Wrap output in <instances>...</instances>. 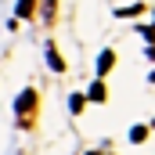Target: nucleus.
I'll return each mask as SVG.
<instances>
[{
    "label": "nucleus",
    "instance_id": "20e7f679",
    "mask_svg": "<svg viewBox=\"0 0 155 155\" xmlns=\"http://www.w3.org/2000/svg\"><path fill=\"white\" fill-rule=\"evenodd\" d=\"M36 11V0H18V18H33Z\"/></svg>",
    "mask_w": 155,
    "mask_h": 155
},
{
    "label": "nucleus",
    "instance_id": "f257e3e1",
    "mask_svg": "<svg viewBox=\"0 0 155 155\" xmlns=\"http://www.w3.org/2000/svg\"><path fill=\"white\" fill-rule=\"evenodd\" d=\"M15 108H18V123L29 126V123H33V112H36V90H22Z\"/></svg>",
    "mask_w": 155,
    "mask_h": 155
},
{
    "label": "nucleus",
    "instance_id": "1a4fd4ad",
    "mask_svg": "<svg viewBox=\"0 0 155 155\" xmlns=\"http://www.w3.org/2000/svg\"><path fill=\"white\" fill-rule=\"evenodd\" d=\"M87 155H108V152H87Z\"/></svg>",
    "mask_w": 155,
    "mask_h": 155
},
{
    "label": "nucleus",
    "instance_id": "423d86ee",
    "mask_svg": "<svg viewBox=\"0 0 155 155\" xmlns=\"http://www.w3.org/2000/svg\"><path fill=\"white\" fill-rule=\"evenodd\" d=\"M144 137H148V126H134L130 130V141L134 144H144Z\"/></svg>",
    "mask_w": 155,
    "mask_h": 155
},
{
    "label": "nucleus",
    "instance_id": "6e6552de",
    "mask_svg": "<svg viewBox=\"0 0 155 155\" xmlns=\"http://www.w3.org/2000/svg\"><path fill=\"white\" fill-rule=\"evenodd\" d=\"M69 108H72V112H83V94H72V97H69Z\"/></svg>",
    "mask_w": 155,
    "mask_h": 155
},
{
    "label": "nucleus",
    "instance_id": "39448f33",
    "mask_svg": "<svg viewBox=\"0 0 155 155\" xmlns=\"http://www.w3.org/2000/svg\"><path fill=\"white\" fill-rule=\"evenodd\" d=\"M87 97H90V101H105V83L97 79V83H94V87L87 90Z\"/></svg>",
    "mask_w": 155,
    "mask_h": 155
},
{
    "label": "nucleus",
    "instance_id": "f03ea898",
    "mask_svg": "<svg viewBox=\"0 0 155 155\" xmlns=\"http://www.w3.org/2000/svg\"><path fill=\"white\" fill-rule=\"evenodd\" d=\"M112 65H116V54H112V51H101V58H97V76H108Z\"/></svg>",
    "mask_w": 155,
    "mask_h": 155
},
{
    "label": "nucleus",
    "instance_id": "7ed1b4c3",
    "mask_svg": "<svg viewBox=\"0 0 155 155\" xmlns=\"http://www.w3.org/2000/svg\"><path fill=\"white\" fill-rule=\"evenodd\" d=\"M47 61H51V69H58V72H65V58L58 54V47H47Z\"/></svg>",
    "mask_w": 155,
    "mask_h": 155
},
{
    "label": "nucleus",
    "instance_id": "0eeeda50",
    "mask_svg": "<svg viewBox=\"0 0 155 155\" xmlns=\"http://www.w3.org/2000/svg\"><path fill=\"white\" fill-rule=\"evenodd\" d=\"M141 11H144V7L134 4V7H123V11H116V15H119V18H134V15H141Z\"/></svg>",
    "mask_w": 155,
    "mask_h": 155
}]
</instances>
